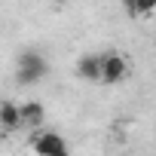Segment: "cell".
I'll return each mask as SVG.
<instances>
[{
    "label": "cell",
    "mask_w": 156,
    "mask_h": 156,
    "mask_svg": "<svg viewBox=\"0 0 156 156\" xmlns=\"http://www.w3.org/2000/svg\"><path fill=\"white\" fill-rule=\"evenodd\" d=\"M46 73H49V61L40 52L28 49V52L19 55V64H16V83L19 86H34V83L43 80Z\"/></svg>",
    "instance_id": "cell-1"
},
{
    "label": "cell",
    "mask_w": 156,
    "mask_h": 156,
    "mask_svg": "<svg viewBox=\"0 0 156 156\" xmlns=\"http://www.w3.org/2000/svg\"><path fill=\"white\" fill-rule=\"evenodd\" d=\"M98 67H101L98 83H107V86L122 83L126 73H129V61H126V55H119V52H104V55H98Z\"/></svg>",
    "instance_id": "cell-2"
},
{
    "label": "cell",
    "mask_w": 156,
    "mask_h": 156,
    "mask_svg": "<svg viewBox=\"0 0 156 156\" xmlns=\"http://www.w3.org/2000/svg\"><path fill=\"white\" fill-rule=\"evenodd\" d=\"M31 147L40 156H67V150H70L67 141L58 132H37V135H31Z\"/></svg>",
    "instance_id": "cell-3"
},
{
    "label": "cell",
    "mask_w": 156,
    "mask_h": 156,
    "mask_svg": "<svg viewBox=\"0 0 156 156\" xmlns=\"http://www.w3.org/2000/svg\"><path fill=\"white\" fill-rule=\"evenodd\" d=\"M19 116H22V126L40 129V126H43L46 110H43V104H40V101H25V104H19Z\"/></svg>",
    "instance_id": "cell-4"
},
{
    "label": "cell",
    "mask_w": 156,
    "mask_h": 156,
    "mask_svg": "<svg viewBox=\"0 0 156 156\" xmlns=\"http://www.w3.org/2000/svg\"><path fill=\"white\" fill-rule=\"evenodd\" d=\"M98 73H101L98 55H80L76 58V76H83V80H89V83H98Z\"/></svg>",
    "instance_id": "cell-5"
},
{
    "label": "cell",
    "mask_w": 156,
    "mask_h": 156,
    "mask_svg": "<svg viewBox=\"0 0 156 156\" xmlns=\"http://www.w3.org/2000/svg\"><path fill=\"white\" fill-rule=\"evenodd\" d=\"M0 126H3V132H16V129L22 126L19 104H12V101H0Z\"/></svg>",
    "instance_id": "cell-6"
},
{
    "label": "cell",
    "mask_w": 156,
    "mask_h": 156,
    "mask_svg": "<svg viewBox=\"0 0 156 156\" xmlns=\"http://www.w3.org/2000/svg\"><path fill=\"white\" fill-rule=\"evenodd\" d=\"M129 16H150L156 9V0H126Z\"/></svg>",
    "instance_id": "cell-7"
},
{
    "label": "cell",
    "mask_w": 156,
    "mask_h": 156,
    "mask_svg": "<svg viewBox=\"0 0 156 156\" xmlns=\"http://www.w3.org/2000/svg\"><path fill=\"white\" fill-rule=\"evenodd\" d=\"M0 135H3V126H0Z\"/></svg>",
    "instance_id": "cell-8"
}]
</instances>
